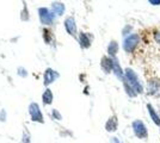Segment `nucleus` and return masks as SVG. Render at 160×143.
Instances as JSON below:
<instances>
[{
	"label": "nucleus",
	"mask_w": 160,
	"mask_h": 143,
	"mask_svg": "<svg viewBox=\"0 0 160 143\" xmlns=\"http://www.w3.org/2000/svg\"><path fill=\"white\" fill-rule=\"evenodd\" d=\"M53 102V93L50 89H46L43 93V102L44 104H50Z\"/></svg>",
	"instance_id": "nucleus-15"
},
{
	"label": "nucleus",
	"mask_w": 160,
	"mask_h": 143,
	"mask_svg": "<svg viewBox=\"0 0 160 143\" xmlns=\"http://www.w3.org/2000/svg\"><path fill=\"white\" fill-rule=\"evenodd\" d=\"M154 38H155V41H157L160 44V31H158L157 34L154 35Z\"/></svg>",
	"instance_id": "nucleus-19"
},
{
	"label": "nucleus",
	"mask_w": 160,
	"mask_h": 143,
	"mask_svg": "<svg viewBox=\"0 0 160 143\" xmlns=\"http://www.w3.org/2000/svg\"><path fill=\"white\" fill-rule=\"evenodd\" d=\"M113 72H115V74L117 75L120 79H123V72H122V68L120 67V63L118 61L116 60V59H113Z\"/></svg>",
	"instance_id": "nucleus-14"
},
{
	"label": "nucleus",
	"mask_w": 160,
	"mask_h": 143,
	"mask_svg": "<svg viewBox=\"0 0 160 143\" xmlns=\"http://www.w3.org/2000/svg\"><path fill=\"white\" fill-rule=\"evenodd\" d=\"M151 5H154V6H157V5H160V0H149L148 1Z\"/></svg>",
	"instance_id": "nucleus-18"
},
{
	"label": "nucleus",
	"mask_w": 160,
	"mask_h": 143,
	"mask_svg": "<svg viewBox=\"0 0 160 143\" xmlns=\"http://www.w3.org/2000/svg\"><path fill=\"white\" fill-rule=\"evenodd\" d=\"M147 110H148V115L151 117V119L153 121V123L155 125L160 126V116L159 113H157V111L154 110V107L151 104H147Z\"/></svg>",
	"instance_id": "nucleus-10"
},
{
	"label": "nucleus",
	"mask_w": 160,
	"mask_h": 143,
	"mask_svg": "<svg viewBox=\"0 0 160 143\" xmlns=\"http://www.w3.org/2000/svg\"><path fill=\"white\" fill-rule=\"evenodd\" d=\"M59 76V74L53 70V69H47L46 70V73H44V85H49V83H52V82L56 79Z\"/></svg>",
	"instance_id": "nucleus-11"
},
{
	"label": "nucleus",
	"mask_w": 160,
	"mask_h": 143,
	"mask_svg": "<svg viewBox=\"0 0 160 143\" xmlns=\"http://www.w3.org/2000/svg\"><path fill=\"white\" fill-rule=\"evenodd\" d=\"M147 93L152 97H160V81L159 80H149L147 83Z\"/></svg>",
	"instance_id": "nucleus-4"
},
{
	"label": "nucleus",
	"mask_w": 160,
	"mask_h": 143,
	"mask_svg": "<svg viewBox=\"0 0 160 143\" xmlns=\"http://www.w3.org/2000/svg\"><path fill=\"white\" fill-rule=\"evenodd\" d=\"M132 126H133L134 134H135V136L138 137V138L145 140V138L148 137V130H147L146 125H145V123L142 122V121H140V119L134 121Z\"/></svg>",
	"instance_id": "nucleus-2"
},
{
	"label": "nucleus",
	"mask_w": 160,
	"mask_h": 143,
	"mask_svg": "<svg viewBox=\"0 0 160 143\" xmlns=\"http://www.w3.org/2000/svg\"><path fill=\"white\" fill-rule=\"evenodd\" d=\"M53 10L55 13L58 14H62L63 13V11H65V6L60 4V2H54L53 4Z\"/></svg>",
	"instance_id": "nucleus-17"
},
{
	"label": "nucleus",
	"mask_w": 160,
	"mask_h": 143,
	"mask_svg": "<svg viewBox=\"0 0 160 143\" xmlns=\"http://www.w3.org/2000/svg\"><path fill=\"white\" fill-rule=\"evenodd\" d=\"M22 19H24V21H27L28 19V13H27V8L24 10V14H22Z\"/></svg>",
	"instance_id": "nucleus-21"
},
{
	"label": "nucleus",
	"mask_w": 160,
	"mask_h": 143,
	"mask_svg": "<svg viewBox=\"0 0 160 143\" xmlns=\"http://www.w3.org/2000/svg\"><path fill=\"white\" fill-rule=\"evenodd\" d=\"M124 75H126V80L128 81V83L134 88V91L139 94V93H143V88L141 86V83L139 82V79H138V75L134 72L133 69L127 68L126 72H124Z\"/></svg>",
	"instance_id": "nucleus-1"
},
{
	"label": "nucleus",
	"mask_w": 160,
	"mask_h": 143,
	"mask_svg": "<svg viewBox=\"0 0 160 143\" xmlns=\"http://www.w3.org/2000/svg\"><path fill=\"white\" fill-rule=\"evenodd\" d=\"M100 67L104 73H110L113 69V59H110L109 56H103L100 61Z\"/></svg>",
	"instance_id": "nucleus-6"
},
{
	"label": "nucleus",
	"mask_w": 160,
	"mask_h": 143,
	"mask_svg": "<svg viewBox=\"0 0 160 143\" xmlns=\"http://www.w3.org/2000/svg\"><path fill=\"white\" fill-rule=\"evenodd\" d=\"M111 143H120V142H118V140L116 137H113L112 140H111Z\"/></svg>",
	"instance_id": "nucleus-22"
},
{
	"label": "nucleus",
	"mask_w": 160,
	"mask_h": 143,
	"mask_svg": "<svg viewBox=\"0 0 160 143\" xmlns=\"http://www.w3.org/2000/svg\"><path fill=\"white\" fill-rule=\"evenodd\" d=\"M53 115L56 117V119H61V116L59 115V112H58L56 110H54V111H53Z\"/></svg>",
	"instance_id": "nucleus-20"
},
{
	"label": "nucleus",
	"mask_w": 160,
	"mask_h": 143,
	"mask_svg": "<svg viewBox=\"0 0 160 143\" xmlns=\"http://www.w3.org/2000/svg\"><path fill=\"white\" fill-rule=\"evenodd\" d=\"M29 111H30V115H31L32 121H35V122H40V123L43 122V116H42V113H41L40 107H38L37 104H35V102L31 104V105L29 106Z\"/></svg>",
	"instance_id": "nucleus-5"
},
{
	"label": "nucleus",
	"mask_w": 160,
	"mask_h": 143,
	"mask_svg": "<svg viewBox=\"0 0 160 143\" xmlns=\"http://www.w3.org/2000/svg\"><path fill=\"white\" fill-rule=\"evenodd\" d=\"M80 45L82 48H88L91 45V36L86 32H81L79 36Z\"/></svg>",
	"instance_id": "nucleus-12"
},
{
	"label": "nucleus",
	"mask_w": 160,
	"mask_h": 143,
	"mask_svg": "<svg viewBox=\"0 0 160 143\" xmlns=\"http://www.w3.org/2000/svg\"><path fill=\"white\" fill-rule=\"evenodd\" d=\"M139 43H140V36L139 35H129L123 42V49L127 53H133L134 50L136 49V47L139 45Z\"/></svg>",
	"instance_id": "nucleus-3"
},
{
	"label": "nucleus",
	"mask_w": 160,
	"mask_h": 143,
	"mask_svg": "<svg viewBox=\"0 0 160 143\" xmlns=\"http://www.w3.org/2000/svg\"><path fill=\"white\" fill-rule=\"evenodd\" d=\"M117 51H118V43L116 41L110 42V44L108 47V53H109V55H111L113 57L115 55L117 54Z\"/></svg>",
	"instance_id": "nucleus-13"
},
{
	"label": "nucleus",
	"mask_w": 160,
	"mask_h": 143,
	"mask_svg": "<svg viewBox=\"0 0 160 143\" xmlns=\"http://www.w3.org/2000/svg\"><path fill=\"white\" fill-rule=\"evenodd\" d=\"M65 26H66V30L68 34L72 35V36H75V34H77V25H75V21H74L72 17H68L66 19Z\"/></svg>",
	"instance_id": "nucleus-9"
},
{
	"label": "nucleus",
	"mask_w": 160,
	"mask_h": 143,
	"mask_svg": "<svg viewBox=\"0 0 160 143\" xmlns=\"http://www.w3.org/2000/svg\"><path fill=\"white\" fill-rule=\"evenodd\" d=\"M40 19L43 24H50L54 19V14L50 13V11L48 8H40Z\"/></svg>",
	"instance_id": "nucleus-7"
},
{
	"label": "nucleus",
	"mask_w": 160,
	"mask_h": 143,
	"mask_svg": "<svg viewBox=\"0 0 160 143\" xmlns=\"http://www.w3.org/2000/svg\"><path fill=\"white\" fill-rule=\"evenodd\" d=\"M117 126H118V119L116 116H111L109 119H108L107 124H105V129L109 132H113L117 130Z\"/></svg>",
	"instance_id": "nucleus-8"
},
{
	"label": "nucleus",
	"mask_w": 160,
	"mask_h": 143,
	"mask_svg": "<svg viewBox=\"0 0 160 143\" xmlns=\"http://www.w3.org/2000/svg\"><path fill=\"white\" fill-rule=\"evenodd\" d=\"M123 85H124L126 92H127V94L129 95V97H132V98H133V97H136V94H138V93H136V92L134 91L133 87H132V86H130V85L128 83L127 80H124V81H123Z\"/></svg>",
	"instance_id": "nucleus-16"
}]
</instances>
